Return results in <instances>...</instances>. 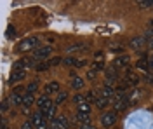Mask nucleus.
<instances>
[{"label": "nucleus", "mask_w": 153, "mask_h": 129, "mask_svg": "<svg viewBox=\"0 0 153 129\" xmlns=\"http://www.w3.org/2000/svg\"><path fill=\"white\" fill-rule=\"evenodd\" d=\"M73 101L76 103V107H78V105H82V103H87V101H85V96H82V94H76L75 98H73Z\"/></svg>", "instance_id": "c85d7f7f"}, {"label": "nucleus", "mask_w": 153, "mask_h": 129, "mask_svg": "<svg viewBox=\"0 0 153 129\" xmlns=\"http://www.w3.org/2000/svg\"><path fill=\"white\" fill-rule=\"evenodd\" d=\"M68 54H71V52H78V51H85V44H73V45H70L66 47Z\"/></svg>", "instance_id": "4be33fe9"}, {"label": "nucleus", "mask_w": 153, "mask_h": 129, "mask_svg": "<svg viewBox=\"0 0 153 129\" xmlns=\"http://www.w3.org/2000/svg\"><path fill=\"white\" fill-rule=\"evenodd\" d=\"M148 42V39L144 37V35H139V37H134V39H131V42H129V45L132 47V49H141V47H144V44Z\"/></svg>", "instance_id": "6e6552de"}, {"label": "nucleus", "mask_w": 153, "mask_h": 129, "mask_svg": "<svg viewBox=\"0 0 153 129\" xmlns=\"http://www.w3.org/2000/svg\"><path fill=\"white\" fill-rule=\"evenodd\" d=\"M76 122L82 126V124H91V115L89 113H76Z\"/></svg>", "instance_id": "6ab92c4d"}, {"label": "nucleus", "mask_w": 153, "mask_h": 129, "mask_svg": "<svg viewBox=\"0 0 153 129\" xmlns=\"http://www.w3.org/2000/svg\"><path fill=\"white\" fill-rule=\"evenodd\" d=\"M38 89V82H30L28 87H26V92H30V94H35V91Z\"/></svg>", "instance_id": "a878e982"}, {"label": "nucleus", "mask_w": 153, "mask_h": 129, "mask_svg": "<svg viewBox=\"0 0 153 129\" xmlns=\"http://www.w3.org/2000/svg\"><path fill=\"white\" fill-rule=\"evenodd\" d=\"M101 96L106 99H110V98H113V96H117L115 94V89H113V86H110V84H105L103 87H101Z\"/></svg>", "instance_id": "9b49d317"}, {"label": "nucleus", "mask_w": 153, "mask_h": 129, "mask_svg": "<svg viewBox=\"0 0 153 129\" xmlns=\"http://www.w3.org/2000/svg\"><path fill=\"white\" fill-rule=\"evenodd\" d=\"M51 66H52L51 61H42V63H37V65H35V70H37V72H45V70H49Z\"/></svg>", "instance_id": "5701e85b"}, {"label": "nucleus", "mask_w": 153, "mask_h": 129, "mask_svg": "<svg viewBox=\"0 0 153 129\" xmlns=\"http://www.w3.org/2000/svg\"><path fill=\"white\" fill-rule=\"evenodd\" d=\"M76 108H78V112H80V113H89V112H91L89 103H82V105H78Z\"/></svg>", "instance_id": "cd10ccee"}, {"label": "nucleus", "mask_w": 153, "mask_h": 129, "mask_svg": "<svg viewBox=\"0 0 153 129\" xmlns=\"http://www.w3.org/2000/svg\"><path fill=\"white\" fill-rule=\"evenodd\" d=\"M9 101H4V103H2V112H7V110H9Z\"/></svg>", "instance_id": "c9c22d12"}, {"label": "nucleus", "mask_w": 153, "mask_h": 129, "mask_svg": "<svg viewBox=\"0 0 153 129\" xmlns=\"http://www.w3.org/2000/svg\"><path fill=\"white\" fill-rule=\"evenodd\" d=\"M110 51L118 52V51H124V47H122V45H118V44H111V45H110Z\"/></svg>", "instance_id": "7c9ffc66"}, {"label": "nucleus", "mask_w": 153, "mask_h": 129, "mask_svg": "<svg viewBox=\"0 0 153 129\" xmlns=\"http://www.w3.org/2000/svg\"><path fill=\"white\" fill-rule=\"evenodd\" d=\"M42 113H44V117H45L47 120H54V115H56V105L52 103V105H51L49 108H45Z\"/></svg>", "instance_id": "f3484780"}, {"label": "nucleus", "mask_w": 153, "mask_h": 129, "mask_svg": "<svg viewBox=\"0 0 153 129\" xmlns=\"http://www.w3.org/2000/svg\"><path fill=\"white\" fill-rule=\"evenodd\" d=\"M33 103H35V96H33V94H30V92H26V94L23 96V105H25V108L31 107Z\"/></svg>", "instance_id": "aec40b11"}, {"label": "nucleus", "mask_w": 153, "mask_h": 129, "mask_svg": "<svg viewBox=\"0 0 153 129\" xmlns=\"http://www.w3.org/2000/svg\"><path fill=\"white\" fill-rule=\"evenodd\" d=\"M118 79V70L117 66H110V68H106V84H110V86H113V82Z\"/></svg>", "instance_id": "0eeeda50"}, {"label": "nucleus", "mask_w": 153, "mask_h": 129, "mask_svg": "<svg viewBox=\"0 0 153 129\" xmlns=\"http://www.w3.org/2000/svg\"><path fill=\"white\" fill-rule=\"evenodd\" d=\"M9 103L12 105V107L21 105V103H23V96H21V92H16V91H14V92L9 96Z\"/></svg>", "instance_id": "4468645a"}, {"label": "nucleus", "mask_w": 153, "mask_h": 129, "mask_svg": "<svg viewBox=\"0 0 153 129\" xmlns=\"http://www.w3.org/2000/svg\"><path fill=\"white\" fill-rule=\"evenodd\" d=\"M38 44H40V39H38V37H26L25 40L19 42L18 49L23 51V52H26V51H35V49H38Z\"/></svg>", "instance_id": "f257e3e1"}, {"label": "nucleus", "mask_w": 153, "mask_h": 129, "mask_svg": "<svg viewBox=\"0 0 153 129\" xmlns=\"http://www.w3.org/2000/svg\"><path fill=\"white\" fill-rule=\"evenodd\" d=\"M37 105H38V108H40V112H44L45 108H49V107L52 105V101L49 99L47 94H44V96H40V98L37 99Z\"/></svg>", "instance_id": "9d476101"}, {"label": "nucleus", "mask_w": 153, "mask_h": 129, "mask_svg": "<svg viewBox=\"0 0 153 129\" xmlns=\"http://www.w3.org/2000/svg\"><path fill=\"white\" fill-rule=\"evenodd\" d=\"M61 87H59V82H49L47 86H45V94H52V92H61Z\"/></svg>", "instance_id": "dca6fc26"}, {"label": "nucleus", "mask_w": 153, "mask_h": 129, "mask_svg": "<svg viewBox=\"0 0 153 129\" xmlns=\"http://www.w3.org/2000/svg\"><path fill=\"white\" fill-rule=\"evenodd\" d=\"M51 52H52V47H51V45H45V47L35 49V51H33V60H44V58H47Z\"/></svg>", "instance_id": "423d86ee"}, {"label": "nucleus", "mask_w": 153, "mask_h": 129, "mask_svg": "<svg viewBox=\"0 0 153 129\" xmlns=\"http://www.w3.org/2000/svg\"><path fill=\"white\" fill-rule=\"evenodd\" d=\"M31 124H33L35 129H47V119L44 117V113L40 110L31 115Z\"/></svg>", "instance_id": "20e7f679"}, {"label": "nucleus", "mask_w": 153, "mask_h": 129, "mask_svg": "<svg viewBox=\"0 0 153 129\" xmlns=\"http://www.w3.org/2000/svg\"><path fill=\"white\" fill-rule=\"evenodd\" d=\"M80 129H96V128L92 126V124H82V126H80Z\"/></svg>", "instance_id": "e433bc0d"}, {"label": "nucleus", "mask_w": 153, "mask_h": 129, "mask_svg": "<svg viewBox=\"0 0 153 129\" xmlns=\"http://www.w3.org/2000/svg\"><path fill=\"white\" fill-rule=\"evenodd\" d=\"M26 77V72H10V77H9V84H16L19 80H23Z\"/></svg>", "instance_id": "f8f14e48"}, {"label": "nucleus", "mask_w": 153, "mask_h": 129, "mask_svg": "<svg viewBox=\"0 0 153 129\" xmlns=\"http://www.w3.org/2000/svg\"><path fill=\"white\" fill-rule=\"evenodd\" d=\"M66 98H68V92H57V98H56V101H54V105H56V107L57 105H61Z\"/></svg>", "instance_id": "393cba45"}, {"label": "nucleus", "mask_w": 153, "mask_h": 129, "mask_svg": "<svg viewBox=\"0 0 153 129\" xmlns=\"http://www.w3.org/2000/svg\"><path fill=\"white\" fill-rule=\"evenodd\" d=\"M52 129H68V119L66 117H57V119L51 120Z\"/></svg>", "instance_id": "1a4fd4ad"}, {"label": "nucleus", "mask_w": 153, "mask_h": 129, "mask_svg": "<svg viewBox=\"0 0 153 129\" xmlns=\"http://www.w3.org/2000/svg\"><path fill=\"white\" fill-rule=\"evenodd\" d=\"M87 77H89V79H91V80L94 79V70H91V72H89V75H87Z\"/></svg>", "instance_id": "58836bf2"}, {"label": "nucleus", "mask_w": 153, "mask_h": 129, "mask_svg": "<svg viewBox=\"0 0 153 129\" xmlns=\"http://www.w3.org/2000/svg\"><path fill=\"white\" fill-rule=\"evenodd\" d=\"M139 82V77H136L132 72H127V77H125V87L127 86H136Z\"/></svg>", "instance_id": "a211bd4d"}, {"label": "nucleus", "mask_w": 153, "mask_h": 129, "mask_svg": "<svg viewBox=\"0 0 153 129\" xmlns=\"http://www.w3.org/2000/svg\"><path fill=\"white\" fill-rule=\"evenodd\" d=\"M71 87H73V89H82V87H84V79H82V77H73Z\"/></svg>", "instance_id": "b1692460"}, {"label": "nucleus", "mask_w": 153, "mask_h": 129, "mask_svg": "<svg viewBox=\"0 0 153 129\" xmlns=\"http://www.w3.org/2000/svg\"><path fill=\"white\" fill-rule=\"evenodd\" d=\"M148 68H150V70L153 72V56H152V60L148 61Z\"/></svg>", "instance_id": "4c0bfd02"}, {"label": "nucleus", "mask_w": 153, "mask_h": 129, "mask_svg": "<svg viewBox=\"0 0 153 129\" xmlns=\"http://www.w3.org/2000/svg\"><path fill=\"white\" fill-rule=\"evenodd\" d=\"M49 61H51V65H52V66H56V65L61 63V58H54V60H49Z\"/></svg>", "instance_id": "f704fd0d"}, {"label": "nucleus", "mask_w": 153, "mask_h": 129, "mask_svg": "<svg viewBox=\"0 0 153 129\" xmlns=\"http://www.w3.org/2000/svg\"><path fill=\"white\" fill-rule=\"evenodd\" d=\"M137 68H143V70H148V61H144V60H141V61H137Z\"/></svg>", "instance_id": "c756f323"}, {"label": "nucleus", "mask_w": 153, "mask_h": 129, "mask_svg": "<svg viewBox=\"0 0 153 129\" xmlns=\"http://www.w3.org/2000/svg\"><path fill=\"white\" fill-rule=\"evenodd\" d=\"M129 105H131V101L127 98L125 91H118L117 96H115V110H117V112H124Z\"/></svg>", "instance_id": "f03ea898"}, {"label": "nucleus", "mask_w": 153, "mask_h": 129, "mask_svg": "<svg viewBox=\"0 0 153 129\" xmlns=\"http://www.w3.org/2000/svg\"><path fill=\"white\" fill-rule=\"evenodd\" d=\"M94 105H96L99 110H105L106 107H108V99L103 98V96H97V99L94 101Z\"/></svg>", "instance_id": "412c9836"}, {"label": "nucleus", "mask_w": 153, "mask_h": 129, "mask_svg": "<svg viewBox=\"0 0 153 129\" xmlns=\"http://www.w3.org/2000/svg\"><path fill=\"white\" fill-rule=\"evenodd\" d=\"M7 37H14V26H9V28H7Z\"/></svg>", "instance_id": "72a5a7b5"}, {"label": "nucleus", "mask_w": 153, "mask_h": 129, "mask_svg": "<svg viewBox=\"0 0 153 129\" xmlns=\"http://www.w3.org/2000/svg\"><path fill=\"white\" fill-rule=\"evenodd\" d=\"M150 47H152V49H153V39L150 40Z\"/></svg>", "instance_id": "a19ab883"}, {"label": "nucleus", "mask_w": 153, "mask_h": 129, "mask_svg": "<svg viewBox=\"0 0 153 129\" xmlns=\"http://www.w3.org/2000/svg\"><path fill=\"white\" fill-rule=\"evenodd\" d=\"M21 129H33L31 120H25V122H23V126H21Z\"/></svg>", "instance_id": "2f4dec72"}, {"label": "nucleus", "mask_w": 153, "mask_h": 129, "mask_svg": "<svg viewBox=\"0 0 153 129\" xmlns=\"http://www.w3.org/2000/svg\"><path fill=\"white\" fill-rule=\"evenodd\" d=\"M105 68V65H103V63H101V61H97V63H94V65H92V70H103Z\"/></svg>", "instance_id": "473e14b6"}, {"label": "nucleus", "mask_w": 153, "mask_h": 129, "mask_svg": "<svg viewBox=\"0 0 153 129\" xmlns=\"http://www.w3.org/2000/svg\"><path fill=\"white\" fill-rule=\"evenodd\" d=\"M148 84H152V86H153V75H150V77H148Z\"/></svg>", "instance_id": "ea45409f"}, {"label": "nucleus", "mask_w": 153, "mask_h": 129, "mask_svg": "<svg viewBox=\"0 0 153 129\" xmlns=\"http://www.w3.org/2000/svg\"><path fill=\"white\" fill-rule=\"evenodd\" d=\"M137 7H139V9H146V7H153V0H143V2H137Z\"/></svg>", "instance_id": "bb28decb"}, {"label": "nucleus", "mask_w": 153, "mask_h": 129, "mask_svg": "<svg viewBox=\"0 0 153 129\" xmlns=\"http://www.w3.org/2000/svg\"><path fill=\"white\" fill-rule=\"evenodd\" d=\"M37 63H33V60H28V58H23V60H18L14 65H12V72H26L28 68H35Z\"/></svg>", "instance_id": "7ed1b4c3"}, {"label": "nucleus", "mask_w": 153, "mask_h": 129, "mask_svg": "<svg viewBox=\"0 0 153 129\" xmlns=\"http://www.w3.org/2000/svg\"><path fill=\"white\" fill-rule=\"evenodd\" d=\"M101 124H103V128H113L115 124H117V112H105L103 115H101Z\"/></svg>", "instance_id": "39448f33"}, {"label": "nucleus", "mask_w": 153, "mask_h": 129, "mask_svg": "<svg viewBox=\"0 0 153 129\" xmlns=\"http://www.w3.org/2000/svg\"><path fill=\"white\" fill-rule=\"evenodd\" d=\"M129 61H131V58H129L127 54H124V56H118V58L115 60V66H117V68H124V66H127V65H129Z\"/></svg>", "instance_id": "2eb2a0df"}, {"label": "nucleus", "mask_w": 153, "mask_h": 129, "mask_svg": "<svg viewBox=\"0 0 153 129\" xmlns=\"http://www.w3.org/2000/svg\"><path fill=\"white\" fill-rule=\"evenodd\" d=\"M85 63H87L85 60H76V58H71V56H68L65 60V65H68V66H84Z\"/></svg>", "instance_id": "ddd939ff"}]
</instances>
